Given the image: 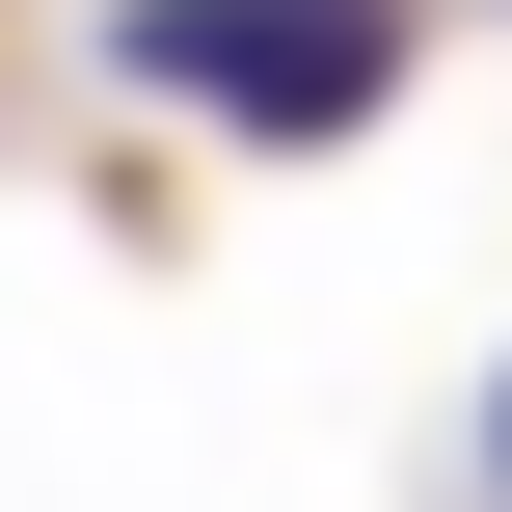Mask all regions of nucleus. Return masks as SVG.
Segmentation results:
<instances>
[{"label": "nucleus", "instance_id": "1", "mask_svg": "<svg viewBox=\"0 0 512 512\" xmlns=\"http://www.w3.org/2000/svg\"><path fill=\"white\" fill-rule=\"evenodd\" d=\"M108 54L216 135H378L405 108V0H135Z\"/></svg>", "mask_w": 512, "mask_h": 512}]
</instances>
